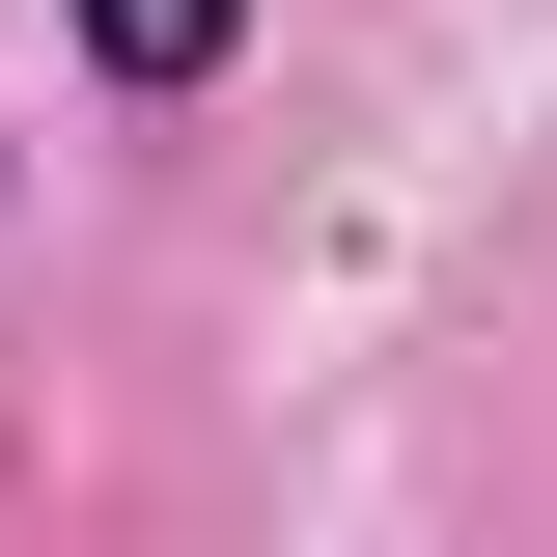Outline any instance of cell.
Here are the masks:
<instances>
[{"mask_svg":"<svg viewBox=\"0 0 557 557\" xmlns=\"http://www.w3.org/2000/svg\"><path fill=\"white\" fill-rule=\"evenodd\" d=\"M84 28H112V84H196L223 57V0H84Z\"/></svg>","mask_w":557,"mask_h":557,"instance_id":"6da1fadb","label":"cell"}]
</instances>
